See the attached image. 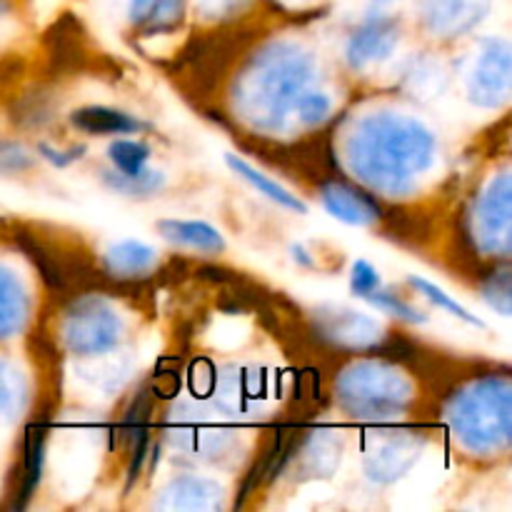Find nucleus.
<instances>
[{"mask_svg":"<svg viewBox=\"0 0 512 512\" xmlns=\"http://www.w3.org/2000/svg\"><path fill=\"white\" fill-rule=\"evenodd\" d=\"M360 178L370 183L380 180H398L415 175L430 160V138L415 123H405L398 118L370 120L368 130H363L358 140Z\"/></svg>","mask_w":512,"mask_h":512,"instance_id":"obj_1","label":"nucleus"},{"mask_svg":"<svg viewBox=\"0 0 512 512\" xmlns=\"http://www.w3.org/2000/svg\"><path fill=\"white\" fill-rule=\"evenodd\" d=\"M65 335L80 355H98L118 343V320L103 303L88 300L70 308Z\"/></svg>","mask_w":512,"mask_h":512,"instance_id":"obj_2","label":"nucleus"},{"mask_svg":"<svg viewBox=\"0 0 512 512\" xmlns=\"http://www.w3.org/2000/svg\"><path fill=\"white\" fill-rule=\"evenodd\" d=\"M488 10V0H428L425 20L440 33H460L478 23Z\"/></svg>","mask_w":512,"mask_h":512,"instance_id":"obj_3","label":"nucleus"},{"mask_svg":"<svg viewBox=\"0 0 512 512\" xmlns=\"http://www.w3.org/2000/svg\"><path fill=\"white\" fill-rule=\"evenodd\" d=\"M323 203L330 215H335V218H340L343 223H350V225H368L378 218L373 200H370L368 195L358 193V190H350L348 185H340V183L325 185Z\"/></svg>","mask_w":512,"mask_h":512,"instance_id":"obj_4","label":"nucleus"},{"mask_svg":"<svg viewBox=\"0 0 512 512\" xmlns=\"http://www.w3.org/2000/svg\"><path fill=\"white\" fill-rule=\"evenodd\" d=\"M158 230L163 238L185 248L203 250V253H220L225 248V240L213 225H205L200 220H160Z\"/></svg>","mask_w":512,"mask_h":512,"instance_id":"obj_5","label":"nucleus"},{"mask_svg":"<svg viewBox=\"0 0 512 512\" xmlns=\"http://www.w3.org/2000/svg\"><path fill=\"white\" fill-rule=\"evenodd\" d=\"M390 45H395V25L390 20H370L350 40V63H370L388 55Z\"/></svg>","mask_w":512,"mask_h":512,"instance_id":"obj_6","label":"nucleus"},{"mask_svg":"<svg viewBox=\"0 0 512 512\" xmlns=\"http://www.w3.org/2000/svg\"><path fill=\"white\" fill-rule=\"evenodd\" d=\"M25 310H28V298H25L23 285L15 280L10 270L0 268V340L13 335L25 323V315H28Z\"/></svg>","mask_w":512,"mask_h":512,"instance_id":"obj_7","label":"nucleus"},{"mask_svg":"<svg viewBox=\"0 0 512 512\" xmlns=\"http://www.w3.org/2000/svg\"><path fill=\"white\" fill-rule=\"evenodd\" d=\"M105 265H108L110 275H118V278H138V275H145L155 265V250L143 243L125 240V243L110 248Z\"/></svg>","mask_w":512,"mask_h":512,"instance_id":"obj_8","label":"nucleus"},{"mask_svg":"<svg viewBox=\"0 0 512 512\" xmlns=\"http://www.w3.org/2000/svg\"><path fill=\"white\" fill-rule=\"evenodd\" d=\"M73 125L75 128L85 130V133L95 135H118V133H130V130L138 128L130 115L120 113V110L103 108V105H90V108H80L78 113H73Z\"/></svg>","mask_w":512,"mask_h":512,"instance_id":"obj_9","label":"nucleus"},{"mask_svg":"<svg viewBox=\"0 0 512 512\" xmlns=\"http://www.w3.org/2000/svg\"><path fill=\"white\" fill-rule=\"evenodd\" d=\"M183 18V0H133L130 3V20L145 30L173 28Z\"/></svg>","mask_w":512,"mask_h":512,"instance_id":"obj_10","label":"nucleus"},{"mask_svg":"<svg viewBox=\"0 0 512 512\" xmlns=\"http://www.w3.org/2000/svg\"><path fill=\"white\" fill-rule=\"evenodd\" d=\"M225 160H228V165L240 175V178L248 180V183L253 185L258 193H263L265 198L275 200L278 205H283V208H288V210H295V213H305V210H308L305 208V203H300V200L295 198L290 190H285L283 185L275 183V180L265 178L263 173H258V170H255L253 165L245 163L243 158H238V155H225Z\"/></svg>","mask_w":512,"mask_h":512,"instance_id":"obj_11","label":"nucleus"},{"mask_svg":"<svg viewBox=\"0 0 512 512\" xmlns=\"http://www.w3.org/2000/svg\"><path fill=\"white\" fill-rule=\"evenodd\" d=\"M508 73H510V65H508V48L500 45V50H490L488 60L480 65L478 75H475V83H478V90H475V98L480 95H493L490 103H498L495 95L503 98L505 90H508Z\"/></svg>","mask_w":512,"mask_h":512,"instance_id":"obj_12","label":"nucleus"},{"mask_svg":"<svg viewBox=\"0 0 512 512\" xmlns=\"http://www.w3.org/2000/svg\"><path fill=\"white\" fill-rule=\"evenodd\" d=\"M43 440L45 428L43 425H30L28 435H25V458H23V483H20V508L25 500L33 495L35 485L40 480V468H43Z\"/></svg>","mask_w":512,"mask_h":512,"instance_id":"obj_13","label":"nucleus"},{"mask_svg":"<svg viewBox=\"0 0 512 512\" xmlns=\"http://www.w3.org/2000/svg\"><path fill=\"white\" fill-rule=\"evenodd\" d=\"M23 405V380L18 370L0 363V423H8Z\"/></svg>","mask_w":512,"mask_h":512,"instance_id":"obj_14","label":"nucleus"},{"mask_svg":"<svg viewBox=\"0 0 512 512\" xmlns=\"http://www.w3.org/2000/svg\"><path fill=\"white\" fill-rule=\"evenodd\" d=\"M110 160L115 163L118 173L123 175H140L148 163V148L143 143H135V140H115L110 145Z\"/></svg>","mask_w":512,"mask_h":512,"instance_id":"obj_15","label":"nucleus"},{"mask_svg":"<svg viewBox=\"0 0 512 512\" xmlns=\"http://www.w3.org/2000/svg\"><path fill=\"white\" fill-rule=\"evenodd\" d=\"M105 183L113 190L125 195H143V193H155V190L163 185V175L155 173V170L145 168L140 175H123V173H105Z\"/></svg>","mask_w":512,"mask_h":512,"instance_id":"obj_16","label":"nucleus"},{"mask_svg":"<svg viewBox=\"0 0 512 512\" xmlns=\"http://www.w3.org/2000/svg\"><path fill=\"white\" fill-rule=\"evenodd\" d=\"M410 285H415V288H418L420 293H423L425 298L430 300V303H433V305H438V308L448 310L450 315H455V318L465 320V323H470V325H478V328H483V320H480V318H475L473 313H468V310H465L463 305H460V303H455V300L450 298L448 293H443V290H440L438 285L428 283V280H423V278H410Z\"/></svg>","mask_w":512,"mask_h":512,"instance_id":"obj_17","label":"nucleus"},{"mask_svg":"<svg viewBox=\"0 0 512 512\" xmlns=\"http://www.w3.org/2000/svg\"><path fill=\"white\" fill-rule=\"evenodd\" d=\"M50 115H55V108L40 90L38 93L25 95L13 110V118L18 120L20 125H40L43 120H48Z\"/></svg>","mask_w":512,"mask_h":512,"instance_id":"obj_18","label":"nucleus"},{"mask_svg":"<svg viewBox=\"0 0 512 512\" xmlns=\"http://www.w3.org/2000/svg\"><path fill=\"white\" fill-rule=\"evenodd\" d=\"M30 165H33V158L28 155V150L10 140H0V173H20V170H28Z\"/></svg>","mask_w":512,"mask_h":512,"instance_id":"obj_19","label":"nucleus"},{"mask_svg":"<svg viewBox=\"0 0 512 512\" xmlns=\"http://www.w3.org/2000/svg\"><path fill=\"white\" fill-rule=\"evenodd\" d=\"M365 300H370V303L378 305V308L388 310V313L400 315V318H405V320H413V323H420V320H423V315H420L418 310L413 308V305L403 303V300L395 298V295L383 293V290H380V288H378V290H373V293H370L368 298H365Z\"/></svg>","mask_w":512,"mask_h":512,"instance_id":"obj_20","label":"nucleus"},{"mask_svg":"<svg viewBox=\"0 0 512 512\" xmlns=\"http://www.w3.org/2000/svg\"><path fill=\"white\" fill-rule=\"evenodd\" d=\"M350 288H353V293L360 295V298H368L373 290H378L380 278L378 273H375L373 265L365 263V260H358L353 268V275H350Z\"/></svg>","mask_w":512,"mask_h":512,"instance_id":"obj_21","label":"nucleus"},{"mask_svg":"<svg viewBox=\"0 0 512 512\" xmlns=\"http://www.w3.org/2000/svg\"><path fill=\"white\" fill-rule=\"evenodd\" d=\"M10 3H13V0H0V18H3V15L8 13V10H10Z\"/></svg>","mask_w":512,"mask_h":512,"instance_id":"obj_22","label":"nucleus"}]
</instances>
